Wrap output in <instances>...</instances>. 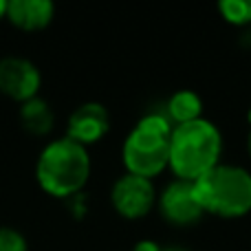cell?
Masks as SVG:
<instances>
[{
    "label": "cell",
    "mask_w": 251,
    "mask_h": 251,
    "mask_svg": "<svg viewBox=\"0 0 251 251\" xmlns=\"http://www.w3.org/2000/svg\"><path fill=\"white\" fill-rule=\"evenodd\" d=\"M4 16H7V2H4V0H0V20H2Z\"/></svg>",
    "instance_id": "16"
},
{
    "label": "cell",
    "mask_w": 251,
    "mask_h": 251,
    "mask_svg": "<svg viewBox=\"0 0 251 251\" xmlns=\"http://www.w3.org/2000/svg\"><path fill=\"white\" fill-rule=\"evenodd\" d=\"M53 2L49 0H11L7 2V20L22 31H40L51 25Z\"/></svg>",
    "instance_id": "9"
},
{
    "label": "cell",
    "mask_w": 251,
    "mask_h": 251,
    "mask_svg": "<svg viewBox=\"0 0 251 251\" xmlns=\"http://www.w3.org/2000/svg\"><path fill=\"white\" fill-rule=\"evenodd\" d=\"M221 130L207 119L174 126L170 137V170L181 181H199L221 163Z\"/></svg>",
    "instance_id": "1"
},
{
    "label": "cell",
    "mask_w": 251,
    "mask_h": 251,
    "mask_svg": "<svg viewBox=\"0 0 251 251\" xmlns=\"http://www.w3.org/2000/svg\"><path fill=\"white\" fill-rule=\"evenodd\" d=\"M168 119L176 126L190 124L201 119V113H203V101L196 93L192 91H178L170 97L168 101Z\"/></svg>",
    "instance_id": "11"
},
{
    "label": "cell",
    "mask_w": 251,
    "mask_h": 251,
    "mask_svg": "<svg viewBox=\"0 0 251 251\" xmlns=\"http://www.w3.org/2000/svg\"><path fill=\"white\" fill-rule=\"evenodd\" d=\"M110 130V115L104 104L100 101H86L79 108H75L66 124V137L79 146L88 148L104 139Z\"/></svg>",
    "instance_id": "8"
},
{
    "label": "cell",
    "mask_w": 251,
    "mask_h": 251,
    "mask_svg": "<svg viewBox=\"0 0 251 251\" xmlns=\"http://www.w3.org/2000/svg\"><path fill=\"white\" fill-rule=\"evenodd\" d=\"M218 11L229 25H251V0H223L218 2Z\"/></svg>",
    "instance_id": "12"
},
{
    "label": "cell",
    "mask_w": 251,
    "mask_h": 251,
    "mask_svg": "<svg viewBox=\"0 0 251 251\" xmlns=\"http://www.w3.org/2000/svg\"><path fill=\"white\" fill-rule=\"evenodd\" d=\"M161 251H187V249L181 247V245H170V247H163Z\"/></svg>",
    "instance_id": "15"
},
{
    "label": "cell",
    "mask_w": 251,
    "mask_h": 251,
    "mask_svg": "<svg viewBox=\"0 0 251 251\" xmlns=\"http://www.w3.org/2000/svg\"><path fill=\"white\" fill-rule=\"evenodd\" d=\"M20 124L26 132L42 137V134H49L53 130L55 115H53L49 101H44L42 97H33V100L25 101L20 106Z\"/></svg>",
    "instance_id": "10"
},
{
    "label": "cell",
    "mask_w": 251,
    "mask_h": 251,
    "mask_svg": "<svg viewBox=\"0 0 251 251\" xmlns=\"http://www.w3.org/2000/svg\"><path fill=\"white\" fill-rule=\"evenodd\" d=\"M42 75L40 69L26 57H2L0 60V93H4L11 100L25 101L38 97Z\"/></svg>",
    "instance_id": "6"
},
{
    "label": "cell",
    "mask_w": 251,
    "mask_h": 251,
    "mask_svg": "<svg viewBox=\"0 0 251 251\" xmlns=\"http://www.w3.org/2000/svg\"><path fill=\"white\" fill-rule=\"evenodd\" d=\"M161 249L163 247L159 243H154V240H139L132 251H161Z\"/></svg>",
    "instance_id": "14"
},
{
    "label": "cell",
    "mask_w": 251,
    "mask_h": 251,
    "mask_svg": "<svg viewBox=\"0 0 251 251\" xmlns=\"http://www.w3.org/2000/svg\"><path fill=\"white\" fill-rule=\"evenodd\" d=\"M26 238L13 227H0V251H26Z\"/></svg>",
    "instance_id": "13"
},
{
    "label": "cell",
    "mask_w": 251,
    "mask_h": 251,
    "mask_svg": "<svg viewBox=\"0 0 251 251\" xmlns=\"http://www.w3.org/2000/svg\"><path fill=\"white\" fill-rule=\"evenodd\" d=\"M110 203H113L115 212L126 221H139V218L148 216L156 205V190L150 178L126 172L113 183Z\"/></svg>",
    "instance_id": "5"
},
{
    "label": "cell",
    "mask_w": 251,
    "mask_h": 251,
    "mask_svg": "<svg viewBox=\"0 0 251 251\" xmlns=\"http://www.w3.org/2000/svg\"><path fill=\"white\" fill-rule=\"evenodd\" d=\"M194 187L205 214L240 218L251 212V174L240 165L218 163L194 181Z\"/></svg>",
    "instance_id": "4"
},
{
    "label": "cell",
    "mask_w": 251,
    "mask_h": 251,
    "mask_svg": "<svg viewBox=\"0 0 251 251\" xmlns=\"http://www.w3.org/2000/svg\"><path fill=\"white\" fill-rule=\"evenodd\" d=\"M91 176L88 150L69 137L47 143L38 156L35 178L47 194L55 199H73L82 194Z\"/></svg>",
    "instance_id": "2"
},
{
    "label": "cell",
    "mask_w": 251,
    "mask_h": 251,
    "mask_svg": "<svg viewBox=\"0 0 251 251\" xmlns=\"http://www.w3.org/2000/svg\"><path fill=\"white\" fill-rule=\"evenodd\" d=\"M247 148H249V154H251V132H249V141H247Z\"/></svg>",
    "instance_id": "17"
},
{
    "label": "cell",
    "mask_w": 251,
    "mask_h": 251,
    "mask_svg": "<svg viewBox=\"0 0 251 251\" xmlns=\"http://www.w3.org/2000/svg\"><path fill=\"white\" fill-rule=\"evenodd\" d=\"M172 122L168 115L150 113L139 119L124 143V165L128 174L143 178H154L170 168V137Z\"/></svg>",
    "instance_id": "3"
},
{
    "label": "cell",
    "mask_w": 251,
    "mask_h": 251,
    "mask_svg": "<svg viewBox=\"0 0 251 251\" xmlns=\"http://www.w3.org/2000/svg\"><path fill=\"white\" fill-rule=\"evenodd\" d=\"M161 216L172 225H194L203 218V207L196 196V187L192 181H172L163 190L159 199Z\"/></svg>",
    "instance_id": "7"
}]
</instances>
